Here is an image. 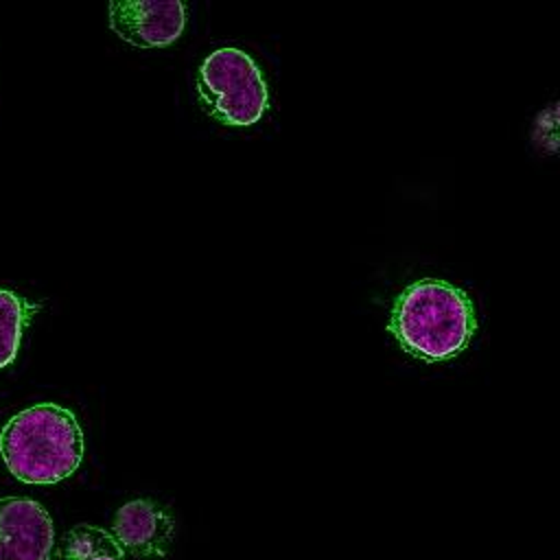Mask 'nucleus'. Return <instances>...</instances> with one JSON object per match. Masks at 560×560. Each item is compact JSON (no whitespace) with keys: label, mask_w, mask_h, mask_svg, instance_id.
<instances>
[{"label":"nucleus","mask_w":560,"mask_h":560,"mask_svg":"<svg viewBox=\"0 0 560 560\" xmlns=\"http://www.w3.org/2000/svg\"><path fill=\"white\" fill-rule=\"evenodd\" d=\"M26 317L28 306L13 291L0 289V370L13 363L18 354Z\"/></svg>","instance_id":"obj_8"},{"label":"nucleus","mask_w":560,"mask_h":560,"mask_svg":"<svg viewBox=\"0 0 560 560\" xmlns=\"http://www.w3.org/2000/svg\"><path fill=\"white\" fill-rule=\"evenodd\" d=\"M0 453L15 479L57 483L79 468L83 433L70 409L42 402L15 413L4 424Z\"/></svg>","instance_id":"obj_2"},{"label":"nucleus","mask_w":560,"mask_h":560,"mask_svg":"<svg viewBox=\"0 0 560 560\" xmlns=\"http://www.w3.org/2000/svg\"><path fill=\"white\" fill-rule=\"evenodd\" d=\"M475 311L462 289L435 278L409 284L394 302L389 330L409 354L444 361L459 354L475 332Z\"/></svg>","instance_id":"obj_1"},{"label":"nucleus","mask_w":560,"mask_h":560,"mask_svg":"<svg viewBox=\"0 0 560 560\" xmlns=\"http://www.w3.org/2000/svg\"><path fill=\"white\" fill-rule=\"evenodd\" d=\"M122 547L118 540L94 525L81 523L63 534L57 542L55 558L57 560H125Z\"/></svg>","instance_id":"obj_7"},{"label":"nucleus","mask_w":560,"mask_h":560,"mask_svg":"<svg viewBox=\"0 0 560 560\" xmlns=\"http://www.w3.org/2000/svg\"><path fill=\"white\" fill-rule=\"evenodd\" d=\"M206 109L225 125H254L267 107V85L258 66L238 48L210 52L197 77Z\"/></svg>","instance_id":"obj_3"},{"label":"nucleus","mask_w":560,"mask_h":560,"mask_svg":"<svg viewBox=\"0 0 560 560\" xmlns=\"http://www.w3.org/2000/svg\"><path fill=\"white\" fill-rule=\"evenodd\" d=\"M118 545L136 558L166 556L175 536L173 516L149 499H133L118 508L112 523Z\"/></svg>","instance_id":"obj_6"},{"label":"nucleus","mask_w":560,"mask_h":560,"mask_svg":"<svg viewBox=\"0 0 560 560\" xmlns=\"http://www.w3.org/2000/svg\"><path fill=\"white\" fill-rule=\"evenodd\" d=\"M52 521L33 499H0V560H48Z\"/></svg>","instance_id":"obj_5"},{"label":"nucleus","mask_w":560,"mask_h":560,"mask_svg":"<svg viewBox=\"0 0 560 560\" xmlns=\"http://www.w3.org/2000/svg\"><path fill=\"white\" fill-rule=\"evenodd\" d=\"M186 24L182 2L122 0L109 4V28L138 48H158L175 42Z\"/></svg>","instance_id":"obj_4"}]
</instances>
